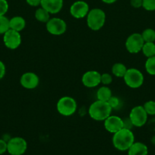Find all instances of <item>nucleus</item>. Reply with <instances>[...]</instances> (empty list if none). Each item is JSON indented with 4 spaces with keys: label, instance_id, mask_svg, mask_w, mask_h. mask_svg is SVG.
Instances as JSON below:
<instances>
[{
    "label": "nucleus",
    "instance_id": "28",
    "mask_svg": "<svg viewBox=\"0 0 155 155\" xmlns=\"http://www.w3.org/2000/svg\"><path fill=\"white\" fill-rule=\"evenodd\" d=\"M107 102L108 104H109V106L112 107V110H113V109H117L118 107H119L120 106V100L119 99V98L113 96V95L109 98V101H108Z\"/></svg>",
    "mask_w": 155,
    "mask_h": 155
},
{
    "label": "nucleus",
    "instance_id": "24",
    "mask_svg": "<svg viewBox=\"0 0 155 155\" xmlns=\"http://www.w3.org/2000/svg\"><path fill=\"white\" fill-rule=\"evenodd\" d=\"M10 29L9 27V19L5 15L0 16V34H4Z\"/></svg>",
    "mask_w": 155,
    "mask_h": 155
},
{
    "label": "nucleus",
    "instance_id": "11",
    "mask_svg": "<svg viewBox=\"0 0 155 155\" xmlns=\"http://www.w3.org/2000/svg\"><path fill=\"white\" fill-rule=\"evenodd\" d=\"M89 11V5L81 0L74 2L69 9L70 15L75 19H83L86 18Z\"/></svg>",
    "mask_w": 155,
    "mask_h": 155
},
{
    "label": "nucleus",
    "instance_id": "26",
    "mask_svg": "<svg viewBox=\"0 0 155 155\" xmlns=\"http://www.w3.org/2000/svg\"><path fill=\"white\" fill-rule=\"evenodd\" d=\"M112 76L109 73H103L101 74L100 82L103 86H109L112 83Z\"/></svg>",
    "mask_w": 155,
    "mask_h": 155
},
{
    "label": "nucleus",
    "instance_id": "21",
    "mask_svg": "<svg viewBox=\"0 0 155 155\" xmlns=\"http://www.w3.org/2000/svg\"><path fill=\"white\" fill-rule=\"evenodd\" d=\"M141 51L143 54L147 57V58L155 56V43L154 42H144Z\"/></svg>",
    "mask_w": 155,
    "mask_h": 155
},
{
    "label": "nucleus",
    "instance_id": "27",
    "mask_svg": "<svg viewBox=\"0 0 155 155\" xmlns=\"http://www.w3.org/2000/svg\"><path fill=\"white\" fill-rule=\"evenodd\" d=\"M142 8L148 12L155 11V0H143Z\"/></svg>",
    "mask_w": 155,
    "mask_h": 155
},
{
    "label": "nucleus",
    "instance_id": "2",
    "mask_svg": "<svg viewBox=\"0 0 155 155\" xmlns=\"http://www.w3.org/2000/svg\"><path fill=\"white\" fill-rule=\"evenodd\" d=\"M112 111V107L107 101H94L88 108V114L90 117L96 121H104Z\"/></svg>",
    "mask_w": 155,
    "mask_h": 155
},
{
    "label": "nucleus",
    "instance_id": "3",
    "mask_svg": "<svg viewBox=\"0 0 155 155\" xmlns=\"http://www.w3.org/2000/svg\"><path fill=\"white\" fill-rule=\"evenodd\" d=\"M106 18V13L101 8H95L90 9L86 17L87 25L93 31H98L104 26Z\"/></svg>",
    "mask_w": 155,
    "mask_h": 155
},
{
    "label": "nucleus",
    "instance_id": "20",
    "mask_svg": "<svg viewBox=\"0 0 155 155\" xmlns=\"http://www.w3.org/2000/svg\"><path fill=\"white\" fill-rule=\"evenodd\" d=\"M34 16L36 21L41 23H46L51 18H50V14L41 6L35 11Z\"/></svg>",
    "mask_w": 155,
    "mask_h": 155
},
{
    "label": "nucleus",
    "instance_id": "22",
    "mask_svg": "<svg viewBox=\"0 0 155 155\" xmlns=\"http://www.w3.org/2000/svg\"><path fill=\"white\" fill-rule=\"evenodd\" d=\"M144 42H154L155 30L152 28H147L141 33Z\"/></svg>",
    "mask_w": 155,
    "mask_h": 155
},
{
    "label": "nucleus",
    "instance_id": "16",
    "mask_svg": "<svg viewBox=\"0 0 155 155\" xmlns=\"http://www.w3.org/2000/svg\"><path fill=\"white\" fill-rule=\"evenodd\" d=\"M128 155H147L148 148L145 144L142 142H134L128 149Z\"/></svg>",
    "mask_w": 155,
    "mask_h": 155
},
{
    "label": "nucleus",
    "instance_id": "34",
    "mask_svg": "<svg viewBox=\"0 0 155 155\" xmlns=\"http://www.w3.org/2000/svg\"><path fill=\"white\" fill-rule=\"evenodd\" d=\"M101 1L106 4H112V3L115 2L117 0H101Z\"/></svg>",
    "mask_w": 155,
    "mask_h": 155
},
{
    "label": "nucleus",
    "instance_id": "6",
    "mask_svg": "<svg viewBox=\"0 0 155 155\" xmlns=\"http://www.w3.org/2000/svg\"><path fill=\"white\" fill-rule=\"evenodd\" d=\"M148 115L146 113L144 107L141 105L135 106L132 107L129 113V118L133 127H142L147 121Z\"/></svg>",
    "mask_w": 155,
    "mask_h": 155
},
{
    "label": "nucleus",
    "instance_id": "14",
    "mask_svg": "<svg viewBox=\"0 0 155 155\" xmlns=\"http://www.w3.org/2000/svg\"><path fill=\"white\" fill-rule=\"evenodd\" d=\"M103 125H104L105 130L109 133H112V134H114L116 132L119 131L120 130L124 128L123 119H122L119 116L112 114L108 117L103 121Z\"/></svg>",
    "mask_w": 155,
    "mask_h": 155
},
{
    "label": "nucleus",
    "instance_id": "19",
    "mask_svg": "<svg viewBox=\"0 0 155 155\" xmlns=\"http://www.w3.org/2000/svg\"><path fill=\"white\" fill-rule=\"evenodd\" d=\"M127 69L128 68H126L124 64L118 62V63H115L112 65V68H111V71H112V75L115 76V77L122 78L125 74H126Z\"/></svg>",
    "mask_w": 155,
    "mask_h": 155
},
{
    "label": "nucleus",
    "instance_id": "35",
    "mask_svg": "<svg viewBox=\"0 0 155 155\" xmlns=\"http://www.w3.org/2000/svg\"><path fill=\"white\" fill-rule=\"evenodd\" d=\"M151 142H152V143L153 144V145H155V136H153V137L152 138Z\"/></svg>",
    "mask_w": 155,
    "mask_h": 155
},
{
    "label": "nucleus",
    "instance_id": "5",
    "mask_svg": "<svg viewBox=\"0 0 155 155\" xmlns=\"http://www.w3.org/2000/svg\"><path fill=\"white\" fill-rule=\"evenodd\" d=\"M125 83L132 89H138L143 85L144 77L141 71L137 68H129L122 77Z\"/></svg>",
    "mask_w": 155,
    "mask_h": 155
},
{
    "label": "nucleus",
    "instance_id": "9",
    "mask_svg": "<svg viewBox=\"0 0 155 155\" xmlns=\"http://www.w3.org/2000/svg\"><path fill=\"white\" fill-rule=\"evenodd\" d=\"M144 41L141 33H134L129 35L126 40V48L131 54H137L141 51Z\"/></svg>",
    "mask_w": 155,
    "mask_h": 155
},
{
    "label": "nucleus",
    "instance_id": "1",
    "mask_svg": "<svg viewBox=\"0 0 155 155\" xmlns=\"http://www.w3.org/2000/svg\"><path fill=\"white\" fill-rule=\"evenodd\" d=\"M112 142L114 148L119 151H126L135 142V136L132 130L122 128L114 133Z\"/></svg>",
    "mask_w": 155,
    "mask_h": 155
},
{
    "label": "nucleus",
    "instance_id": "4",
    "mask_svg": "<svg viewBox=\"0 0 155 155\" xmlns=\"http://www.w3.org/2000/svg\"><path fill=\"white\" fill-rule=\"evenodd\" d=\"M77 109V101L72 97L68 95L59 98L56 104V110L58 113L63 117L72 116Z\"/></svg>",
    "mask_w": 155,
    "mask_h": 155
},
{
    "label": "nucleus",
    "instance_id": "29",
    "mask_svg": "<svg viewBox=\"0 0 155 155\" xmlns=\"http://www.w3.org/2000/svg\"><path fill=\"white\" fill-rule=\"evenodd\" d=\"M9 10V3L7 0H0V16L5 15Z\"/></svg>",
    "mask_w": 155,
    "mask_h": 155
},
{
    "label": "nucleus",
    "instance_id": "33",
    "mask_svg": "<svg viewBox=\"0 0 155 155\" xmlns=\"http://www.w3.org/2000/svg\"><path fill=\"white\" fill-rule=\"evenodd\" d=\"M26 2L32 7H38L40 6L41 0H26Z\"/></svg>",
    "mask_w": 155,
    "mask_h": 155
},
{
    "label": "nucleus",
    "instance_id": "30",
    "mask_svg": "<svg viewBox=\"0 0 155 155\" xmlns=\"http://www.w3.org/2000/svg\"><path fill=\"white\" fill-rule=\"evenodd\" d=\"M7 151V142L3 139H0V155Z\"/></svg>",
    "mask_w": 155,
    "mask_h": 155
},
{
    "label": "nucleus",
    "instance_id": "17",
    "mask_svg": "<svg viewBox=\"0 0 155 155\" xmlns=\"http://www.w3.org/2000/svg\"><path fill=\"white\" fill-rule=\"evenodd\" d=\"M9 27L10 29L18 32L22 31L26 27L25 19L21 16L13 17L9 19Z\"/></svg>",
    "mask_w": 155,
    "mask_h": 155
},
{
    "label": "nucleus",
    "instance_id": "15",
    "mask_svg": "<svg viewBox=\"0 0 155 155\" xmlns=\"http://www.w3.org/2000/svg\"><path fill=\"white\" fill-rule=\"evenodd\" d=\"M40 6L50 15L58 14L63 7V0H41Z\"/></svg>",
    "mask_w": 155,
    "mask_h": 155
},
{
    "label": "nucleus",
    "instance_id": "13",
    "mask_svg": "<svg viewBox=\"0 0 155 155\" xmlns=\"http://www.w3.org/2000/svg\"><path fill=\"white\" fill-rule=\"evenodd\" d=\"M20 84L26 89H34L39 86L40 77L33 72H25L20 78Z\"/></svg>",
    "mask_w": 155,
    "mask_h": 155
},
{
    "label": "nucleus",
    "instance_id": "23",
    "mask_svg": "<svg viewBox=\"0 0 155 155\" xmlns=\"http://www.w3.org/2000/svg\"><path fill=\"white\" fill-rule=\"evenodd\" d=\"M146 72L151 76H155V56L147 58L144 64Z\"/></svg>",
    "mask_w": 155,
    "mask_h": 155
},
{
    "label": "nucleus",
    "instance_id": "12",
    "mask_svg": "<svg viewBox=\"0 0 155 155\" xmlns=\"http://www.w3.org/2000/svg\"><path fill=\"white\" fill-rule=\"evenodd\" d=\"M101 74L97 71H88L82 75L81 83L87 88H95L101 84Z\"/></svg>",
    "mask_w": 155,
    "mask_h": 155
},
{
    "label": "nucleus",
    "instance_id": "8",
    "mask_svg": "<svg viewBox=\"0 0 155 155\" xmlns=\"http://www.w3.org/2000/svg\"><path fill=\"white\" fill-rule=\"evenodd\" d=\"M47 32L53 36H61L67 30V24L63 19L59 18H52L46 23Z\"/></svg>",
    "mask_w": 155,
    "mask_h": 155
},
{
    "label": "nucleus",
    "instance_id": "31",
    "mask_svg": "<svg viewBox=\"0 0 155 155\" xmlns=\"http://www.w3.org/2000/svg\"><path fill=\"white\" fill-rule=\"evenodd\" d=\"M143 0H131L130 5L135 8H139L142 7Z\"/></svg>",
    "mask_w": 155,
    "mask_h": 155
},
{
    "label": "nucleus",
    "instance_id": "10",
    "mask_svg": "<svg viewBox=\"0 0 155 155\" xmlns=\"http://www.w3.org/2000/svg\"><path fill=\"white\" fill-rule=\"evenodd\" d=\"M21 36L20 32L9 29L3 34V42L6 48L11 50L17 49L21 45Z\"/></svg>",
    "mask_w": 155,
    "mask_h": 155
},
{
    "label": "nucleus",
    "instance_id": "18",
    "mask_svg": "<svg viewBox=\"0 0 155 155\" xmlns=\"http://www.w3.org/2000/svg\"><path fill=\"white\" fill-rule=\"evenodd\" d=\"M97 100L103 101H108L109 98L112 96V93L111 89L108 87V86H103L99 88L97 91Z\"/></svg>",
    "mask_w": 155,
    "mask_h": 155
},
{
    "label": "nucleus",
    "instance_id": "32",
    "mask_svg": "<svg viewBox=\"0 0 155 155\" xmlns=\"http://www.w3.org/2000/svg\"><path fill=\"white\" fill-rule=\"evenodd\" d=\"M6 72V68L5 64L2 61H0V80L5 77Z\"/></svg>",
    "mask_w": 155,
    "mask_h": 155
},
{
    "label": "nucleus",
    "instance_id": "7",
    "mask_svg": "<svg viewBox=\"0 0 155 155\" xmlns=\"http://www.w3.org/2000/svg\"><path fill=\"white\" fill-rule=\"evenodd\" d=\"M27 148V141L22 137L10 138L7 142V151L11 155H23Z\"/></svg>",
    "mask_w": 155,
    "mask_h": 155
},
{
    "label": "nucleus",
    "instance_id": "25",
    "mask_svg": "<svg viewBox=\"0 0 155 155\" xmlns=\"http://www.w3.org/2000/svg\"><path fill=\"white\" fill-rule=\"evenodd\" d=\"M143 107L148 116H155V101L150 100L146 101Z\"/></svg>",
    "mask_w": 155,
    "mask_h": 155
}]
</instances>
